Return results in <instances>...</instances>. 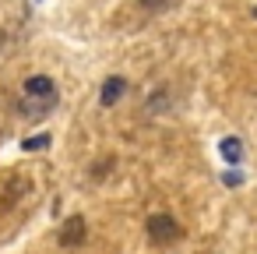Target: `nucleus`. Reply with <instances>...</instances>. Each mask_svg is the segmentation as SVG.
Here are the masks:
<instances>
[{
    "label": "nucleus",
    "mask_w": 257,
    "mask_h": 254,
    "mask_svg": "<svg viewBox=\"0 0 257 254\" xmlns=\"http://www.w3.org/2000/svg\"><path fill=\"white\" fill-rule=\"evenodd\" d=\"M145 229H148V240L152 243H159V247H166V243H173V240H180V222L173 219V215H152L148 222H145Z\"/></svg>",
    "instance_id": "1"
},
{
    "label": "nucleus",
    "mask_w": 257,
    "mask_h": 254,
    "mask_svg": "<svg viewBox=\"0 0 257 254\" xmlns=\"http://www.w3.org/2000/svg\"><path fill=\"white\" fill-rule=\"evenodd\" d=\"M57 106V96H46V99H36V96H22V103H18V113L25 117V120H43L50 110Z\"/></svg>",
    "instance_id": "2"
},
{
    "label": "nucleus",
    "mask_w": 257,
    "mask_h": 254,
    "mask_svg": "<svg viewBox=\"0 0 257 254\" xmlns=\"http://www.w3.org/2000/svg\"><path fill=\"white\" fill-rule=\"evenodd\" d=\"M85 236H88V226H85L81 215H74V219H67V222L60 226V236H57V240H60V247H78Z\"/></svg>",
    "instance_id": "3"
},
{
    "label": "nucleus",
    "mask_w": 257,
    "mask_h": 254,
    "mask_svg": "<svg viewBox=\"0 0 257 254\" xmlns=\"http://www.w3.org/2000/svg\"><path fill=\"white\" fill-rule=\"evenodd\" d=\"M123 92H127V81H123L120 74H113V78L102 81V89H99V103H102V106H116V103L123 99Z\"/></svg>",
    "instance_id": "4"
},
{
    "label": "nucleus",
    "mask_w": 257,
    "mask_h": 254,
    "mask_svg": "<svg viewBox=\"0 0 257 254\" xmlns=\"http://www.w3.org/2000/svg\"><path fill=\"white\" fill-rule=\"evenodd\" d=\"M22 96H36V99H46V96H57V85H53V78H46V74H32V78L25 81Z\"/></svg>",
    "instance_id": "5"
},
{
    "label": "nucleus",
    "mask_w": 257,
    "mask_h": 254,
    "mask_svg": "<svg viewBox=\"0 0 257 254\" xmlns=\"http://www.w3.org/2000/svg\"><path fill=\"white\" fill-rule=\"evenodd\" d=\"M218 152H222V159H225V162H232V166H236V162L243 159V141L229 134V138H222V141H218Z\"/></svg>",
    "instance_id": "6"
},
{
    "label": "nucleus",
    "mask_w": 257,
    "mask_h": 254,
    "mask_svg": "<svg viewBox=\"0 0 257 254\" xmlns=\"http://www.w3.org/2000/svg\"><path fill=\"white\" fill-rule=\"evenodd\" d=\"M46 145H50V134H36V138L22 141V148H29V152H36V148H46Z\"/></svg>",
    "instance_id": "7"
},
{
    "label": "nucleus",
    "mask_w": 257,
    "mask_h": 254,
    "mask_svg": "<svg viewBox=\"0 0 257 254\" xmlns=\"http://www.w3.org/2000/svg\"><path fill=\"white\" fill-rule=\"evenodd\" d=\"M166 0H141V8H162Z\"/></svg>",
    "instance_id": "8"
},
{
    "label": "nucleus",
    "mask_w": 257,
    "mask_h": 254,
    "mask_svg": "<svg viewBox=\"0 0 257 254\" xmlns=\"http://www.w3.org/2000/svg\"><path fill=\"white\" fill-rule=\"evenodd\" d=\"M0 46H4V36H0Z\"/></svg>",
    "instance_id": "9"
},
{
    "label": "nucleus",
    "mask_w": 257,
    "mask_h": 254,
    "mask_svg": "<svg viewBox=\"0 0 257 254\" xmlns=\"http://www.w3.org/2000/svg\"><path fill=\"white\" fill-rule=\"evenodd\" d=\"M253 18H257V8H253Z\"/></svg>",
    "instance_id": "10"
}]
</instances>
